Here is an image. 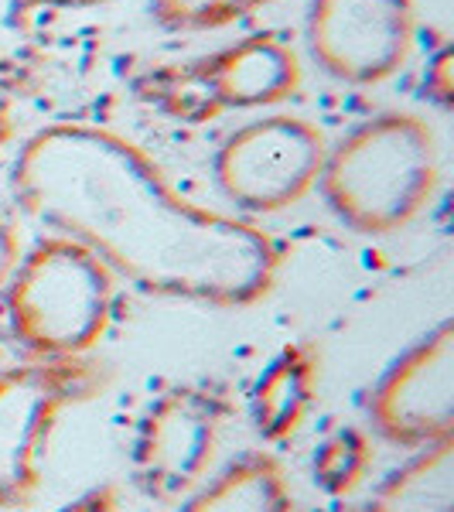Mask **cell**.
<instances>
[{"instance_id": "6da1fadb", "label": "cell", "mask_w": 454, "mask_h": 512, "mask_svg": "<svg viewBox=\"0 0 454 512\" xmlns=\"http://www.w3.org/2000/svg\"><path fill=\"white\" fill-rule=\"evenodd\" d=\"M21 209L93 250L144 294L246 308L274 291L280 246L250 222L181 198L137 144L89 123H52L21 144Z\"/></svg>"}, {"instance_id": "7a4b0ae2", "label": "cell", "mask_w": 454, "mask_h": 512, "mask_svg": "<svg viewBox=\"0 0 454 512\" xmlns=\"http://www.w3.org/2000/svg\"><path fill=\"white\" fill-rule=\"evenodd\" d=\"M437 185L434 130L414 113H379L321 164L325 205L362 236H386L424 209Z\"/></svg>"}, {"instance_id": "3957f363", "label": "cell", "mask_w": 454, "mask_h": 512, "mask_svg": "<svg viewBox=\"0 0 454 512\" xmlns=\"http://www.w3.org/2000/svg\"><path fill=\"white\" fill-rule=\"evenodd\" d=\"M4 291L14 335L38 359H82L113 315V274L69 236L41 239Z\"/></svg>"}, {"instance_id": "277c9868", "label": "cell", "mask_w": 454, "mask_h": 512, "mask_svg": "<svg viewBox=\"0 0 454 512\" xmlns=\"http://www.w3.org/2000/svg\"><path fill=\"white\" fill-rule=\"evenodd\" d=\"M99 362L38 359L0 373V509L28 506L41 485L48 437L69 407L103 390Z\"/></svg>"}, {"instance_id": "5b68a950", "label": "cell", "mask_w": 454, "mask_h": 512, "mask_svg": "<svg viewBox=\"0 0 454 512\" xmlns=\"http://www.w3.org/2000/svg\"><path fill=\"white\" fill-rule=\"evenodd\" d=\"M325 137L297 117H263L233 130L216 154V185L243 212H280L318 185Z\"/></svg>"}, {"instance_id": "8992f818", "label": "cell", "mask_w": 454, "mask_h": 512, "mask_svg": "<svg viewBox=\"0 0 454 512\" xmlns=\"http://www.w3.org/2000/svg\"><path fill=\"white\" fill-rule=\"evenodd\" d=\"M376 434L396 448H431L454 437V321L417 338L369 396Z\"/></svg>"}, {"instance_id": "52a82bcc", "label": "cell", "mask_w": 454, "mask_h": 512, "mask_svg": "<svg viewBox=\"0 0 454 512\" xmlns=\"http://www.w3.org/2000/svg\"><path fill=\"white\" fill-rule=\"evenodd\" d=\"M414 41L410 0H311L308 48L328 76L369 86L407 62Z\"/></svg>"}, {"instance_id": "ba28073f", "label": "cell", "mask_w": 454, "mask_h": 512, "mask_svg": "<svg viewBox=\"0 0 454 512\" xmlns=\"http://www.w3.org/2000/svg\"><path fill=\"white\" fill-rule=\"evenodd\" d=\"M226 403L205 386L161 393L140 420L134 444L137 482L154 495H181L202 478L216 451Z\"/></svg>"}, {"instance_id": "9c48e42d", "label": "cell", "mask_w": 454, "mask_h": 512, "mask_svg": "<svg viewBox=\"0 0 454 512\" xmlns=\"http://www.w3.org/2000/svg\"><path fill=\"white\" fill-rule=\"evenodd\" d=\"M188 79L198 86V103L209 113L216 106L253 110L291 96L301 82V65L287 41L277 35H257L222 48L212 59L195 62Z\"/></svg>"}, {"instance_id": "30bf717a", "label": "cell", "mask_w": 454, "mask_h": 512, "mask_svg": "<svg viewBox=\"0 0 454 512\" xmlns=\"http://www.w3.org/2000/svg\"><path fill=\"white\" fill-rule=\"evenodd\" d=\"M318 355L311 345H287L284 352L263 369L253 386V427L263 441L284 444L297 434L315 400Z\"/></svg>"}, {"instance_id": "8fae6325", "label": "cell", "mask_w": 454, "mask_h": 512, "mask_svg": "<svg viewBox=\"0 0 454 512\" xmlns=\"http://www.w3.org/2000/svg\"><path fill=\"white\" fill-rule=\"evenodd\" d=\"M178 512H291L284 468L270 454H243Z\"/></svg>"}, {"instance_id": "7c38bea8", "label": "cell", "mask_w": 454, "mask_h": 512, "mask_svg": "<svg viewBox=\"0 0 454 512\" xmlns=\"http://www.w3.org/2000/svg\"><path fill=\"white\" fill-rule=\"evenodd\" d=\"M362 512H454V437L420 448Z\"/></svg>"}, {"instance_id": "4fadbf2b", "label": "cell", "mask_w": 454, "mask_h": 512, "mask_svg": "<svg viewBox=\"0 0 454 512\" xmlns=\"http://www.w3.org/2000/svg\"><path fill=\"white\" fill-rule=\"evenodd\" d=\"M369 441L356 427H342V431L328 434L315 451V485L328 495H349L362 482L369 468Z\"/></svg>"}, {"instance_id": "5bb4252c", "label": "cell", "mask_w": 454, "mask_h": 512, "mask_svg": "<svg viewBox=\"0 0 454 512\" xmlns=\"http://www.w3.org/2000/svg\"><path fill=\"white\" fill-rule=\"evenodd\" d=\"M270 0H151L154 18L175 31H209L226 28L239 18H250Z\"/></svg>"}, {"instance_id": "9a60e30c", "label": "cell", "mask_w": 454, "mask_h": 512, "mask_svg": "<svg viewBox=\"0 0 454 512\" xmlns=\"http://www.w3.org/2000/svg\"><path fill=\"white\" fill-rule=\"evenodd\" d=\"M106 0H0V41H14L28 31L31 14L41 7H96Z\"/></svg>"}, {"instance_id": "2e32d148", "label": "cell", "mask_w": 454, "mask_h": 512, "mask_svg": "<svg viewBox=\"0 0 454 512\" xmlns=\"http://www.w3.org/2000/svg\"><path fill=\"white\" fill-rule=\"evenodd\" d=\"M451 69H454V52H451V48H441V52L431 59V65H427V93H431L434 103H441V106L454 103Z\"/></svg>"}, {"instance_id": "e0dca14e", "label": "cell", "mask_w": 454, "mask_h": 512, "mask_svg": "<svg viewBox=\"0 0 454 512\" xmlns=\"http://www.w3.org/2000/svg\"><path fill=\"white\" fill-rule=\"evenodd\" d=\"M18 260H21V243H18V236H14L11 222L0 216V287L11 280L14 267H18Z\"/></svg>"}, {"instance_id": "ac0fdd59", "label": "cell", "mask_w": 454, "mask_h": 512, "mask_svg": "<svg viewBox=\"0 0 454 512\" xmlns=\"http://www.w3.org/2000/svg\"><path fill=\"white\" fill-rule=\"evenodd\" d=\"M59 512H117V492L110 485H99V489H89Z\"/></svg>"}, {"instance_id": "d6986e66", "label": "cell", "mask_w": 454, "mask_h": 512, "mask_svg": "<svg viewBox=\"0 0 454 512\" xmlns=\"http://www.w3.org/2000/svg\"><path fill=\"white\" fill-rule=\"evenodd\" d=\"M7 140H11V120H7V106H4V99H0V154H4Z\"/></svg>"}]
</instances>
